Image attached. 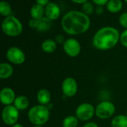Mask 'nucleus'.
Instances as JSON below:
<instances>
[{
	"label": "nucleus",
	"instance_id": "nucleus-25",
	"mask_svg": "<svg viewBox=\"0 0 127 127\" xmlns=\"http://www.w3.org/2000/svg\"><path fill=\"white\" fill-rule=\"evenodd\" d=\"M120 41L121 43V44L127 48V29H126L125 31H124L122 32V34H121L120 37Z\"/></svg>",
	"mask_w": 127,
	"mask_h": 127
},
{
	"label": "nucleus",
	"instance_id": "nucleus-16",
	"mask_svg": "<svg viewBox=\"0 0 127 127\" xmlns=\"http://www.w3.org/2000/svg\"><path fill=\"white\" fill-rule=\"evenodd\" d=\"M30 13H31L32 19H40L41 18L43 17V15L45 14V8L43 6L40 4H35L32 6Z\"/></svg>",
	"mask_w": 127,
	"mask_h": 127
},
{
	"label": "nucleus",
	"instance_id": "nucleus-5",
	"mask_svg": "<svg viewBox=\"0 0 127 127\" xmlns=\"http://www.w3.org/2000/svg\"><path fill=\"white\" fill-rule=\"evenodd\" d=\"M115 112V106L110 101H103L100 103L95 108L96 116L102 120L110 118Z\"/></svg>",
	"mask_w": 127,
	"mask_h": 127
},
{
	"label": "nucleus",
	"instance_id": "nucleus-3",
	"mask_svg": "<svg viewBox=\"0 0 127 127\" xmlns=\"http://www.w3.org/2000/svg\"><path fill=\"white\" fill-rule=\"evenodd\" d=\"M29 121L34 126H43L50 118V110L45 106L36 105L31 107L28 113Z\"/></svg>",
	"mask_w": 127,
	"mask_h": 127
},
{
	"label": "nucleus",
	"instance_id": "nucleus-18",
	"mask_svg": "<svg viewBox=\"0 0 127 127\" xmlns=\"http://www.w3.org/2000/svg\"><path fill=\"white\" fill-rule=\"evenodd\" d=\"M112 127H127V116L124 115H117L112 120Z\"/></svg>",
	"mask_w": 127,
	"mask_h": 127
},
{
	"label": "nucleus",
	"instance_id": "nucleus-19",
	"mask_svg": "<svg viewBox=\"0 0 127 127\" xmlns=\"http://www.w3.org/2000/svg\"><path fill=\"white\" fill-rule=\"evenodd\" d=\"M106 7L111 13H118L122 9L123 4L121 0H109L107 3Z\"/></svg>",
	"mask_w": 127,
	"mask_h": 127
},
{
	"label": "nucleus",
	"instance_id": "nucleus-29",
	"mask_svg": "<svg viewBox=\"0 0 127 127\" xmlns=\"http://www.w3.org/2000/svg\"><path fill=\"white\" fill-rule=\"evenodd\" d=\"M36 4H40L42 6H46L49 3V0H36Z\"/></svg>",
	"mask_w": 127,
	"mask_h": 127
},
{
	"label": "nucleus",
	"instance_id": "nucleus-30",
	"mask_svg": "<svg viewBox=\"0 0 127 127\" xmlns=\"http://www.w3.org/2000/svg\"><path fill=\"white\" fill-rule=\"evenodd\" d=\"M83 127H98V125L95 122H89L86 124Z\"/></svg>",
	"mask_w": 127,
	"mask_h": 127
},
{
	"label": "nucleus",
	"instance_id": "nucleus-28",
	"mask_svg": "<svg viewBox=\"0 0 127 127\" xmlns=\"http://www.w3.org/2000/svg\"><path fill=\"white\" fill-rule=\"evenodd\" d=\"M92 1L98 6H103L107 4L109 0H92Z\"/></svg>",
	"mask_w": 127,
	"mask_h": 127
},
{
	"label": "nucleus",
	"instance_id": "nucleus-34",
	"mask_svg": "<svg viewBox=\"0 0 127 127\" xmlns=\"http://www.w3.org/2000/svg\"><path fill=\"white\" fill-rule=\"evenodd\" d=\"M43 127L42 126H34V127Z\"/></svg>",
	"mask_w": 127,
	"mask_h": 127
},
{
	"label": "nucleus",
	"instance_id": "nucleus-14",
	"mask_svg": "<svg viewBox=\"0 0 127 127\" xmlns=\"http://www.w3.org/2000/svg\"><path fill=\"white\" fill-rule=\"evenodd\" d=\"M13 73V67L9 63L0 64V78L1 79H7L10 78Z\"/></svg>",
	"mask_w": 127,
	"mask_h": 127
},
{
	"label": "nucleus",
	"instance_id": "nucleus-10",
	"mask_svg": "<svg viewBox=\"0 0 127 127\" xmlns=\"http://www.w3.org/2000/svg\"><path fill=\"white\" fill-rule=\"evenodd\" d=\"M78 90L77 82L72 77L65 78L62 83V91L63 94L67 97H73L76 95Z\"/></svg>",
	"mask_w": 127,
	"mask_h": 127
},
{
	"label": "nucleus",
	"instance_id": "nucleus-9",
	"mask_svg": "<svg viewBox=\"0 0 127 127\" xmlns=\"http://www.w3.org/2000/svg\"><path fill=\"white\" fill-rule=\"evenodd\" d=\"M63 50L68 56L75 58L78 56L81 52V45L77 40L68 38L65 40L63 44Z\"/></svg>",
	"mask_w": 127,
	"mask_h": 127
},
{
	"label": "nucleus",
	"instance_id": "nucleus-21",
	"mask_svg": "<svg viewBox=\"0 0 127 127\" xmlns=\"http://www.w3.org/2000/svg\"><path fill=\"white\" fill-rule=\"evenodd\" d=\"M78 118L76 115H69L64 118L63 121V127H77L78 125Z\"/></svg>",
	"mask_w": 127,
	"mask_h": 127
},
{
	"label": "nucleus",
	"instance_id": "nucleus-20",
	"mask_svg": "<svg viewBox=\"0 0 127 127\" xmlns=\"http://www.w3.org/2000/svg\"><path fill=\"white\" fill-rule=\"evenodd\" d=\"M51 27V20L48 18L42 17L40 19H38V25L36 30L39 31H46L50 29Z\"/></svg>",
	"mask_w": 127,
	"mask_h": 127
},
{
	"label": "nucleus",
	"instance_id": "nucleus-33",
	"mask_svg": "<svg viewBox=\"0 0 127 127\" xmlns=\"http://www.w3.org/2000/svg\"><path fill=\"white\" fill-rule=\"evenodd\" d=\"M11 127H24L22 124H18V123H16V124H14V125H13Z\"/></svg>",
	"mask_w": 127,
	"mask_h": 127
},
{
	"label": "nucleus",
	"instance_id": "nucleus-31",
	"mask_svg": "<svg viewBox=\"0 0 127 127\" xmlns=\"http://www.w3.org/2000/svg\"><path fill=\"white\" fill-rule=\"evenodd\" d=\"M95 11H96L97 14L100 15L101 13H103V9L102 6H98V7H97V10H96Z\"/></svg>",
	"mask_w": 127,
	"mask_h": 127
},
{
	"label": "nucleus",
	"instance_id": "nucleus-32",
	"mask_svg": "<svg viewBox=\"0 0 127 127\" xmlns=\"http://www.w3.org/2000/svg\"><path fill=\"white\" fill-rule=\"evenodd\" d=\"M71 1H72L73 2L77 3V4H84V3L87 2L88 0H71Z\"/></svg>",
	"mask_w": 127,
	"mask_h": 127
},
{
	"label": "nucleus",
	"instance_id": "nucleus-36",
	"mask_svg": "<svg viewBox=\"0 0 127 127\" xmlns=\"http://www.w3.org/2000/svg\"></svg>",
	"mask_w": 127,
	"mask_h": 127
},
{
	"label": "nucleus",
	"instance_id": "nucleus-7",
	"mask_svg": "<svg viewBox=\"0 0 127 127\" xmlns=\"http://www.w3.org/2000/svg\"><path fill=\"white\" fill-rule=\"evenodd\" d=\"M95 115V107L88 103H83L77 106L75 111V115L79 121H87L93 118Z\"/></svg>",
	"mask_w": 127,
	"mask_h": 127
},
{
	"label": "nucleus",
	"instance_id": "nucleus-17",
	"mask_svg": "<svg viewBox=\"0 0 127 127\" xmlns=\"http://www.w3.org/2000/svg\"><path fill=\"white\" fill-rule=\"evenodd\" d=\"M57 49V42L52 39H47L42 43V49L46 53H52Z\"/></svg>",
	"mask_w": 127,
	"mask_h": 127
},
{
	"label": "nucleus",
	"instance_id": "nucleus-4",
	"mask_svg": "<svg viewBox=\"0 0 127 127\" xmlns=\"http://www.w3.org/2000/svg\"><path fill=\"white\" fill-rule=\"evenodd\" d=\"M1 28L3 32L10 37L19 36L22 32V25L21 22L13 16H9L5 17L2 21Z\"/></svg>",
	"mask_w": 127,
	"mask_h": 127
},
{
	"label": "nucleus",
	"instance_id": "nucleus-22",
	"mask_svg": "<svg viewBox=\"0 0 127 127\" xmlns=\"http://www.w3.org/2000/svg\"><path fill=\"white\" fill-rule=\"evenodd\" d=\"M12 12V9L10 5L4 1H1L0 2V13L4 16H10Z\"/></svg>",
	"mask_w": 127,
	"mask_h": 127
},
{
	"label": "nucleus",
	"instance_id": "nucleus-24",
	"mask_svg": "<svg viewBox=\"0 0 127 127\" xmlns=\"http://www.w3.org/2000/svg\"><path fill=\"white\" fill-rule=\"evenodd\" d=\"M119 22L122 27L127 29V12L122 13L119 17Z\"/></svg>",
	"mask_w": 127,
	"mask_h": 127
},
{
	"label": "nucleus",
	"instance_id": "nucleus-12",
	"mask_svg": "<svg viewBox=\"0 0 127 127\" xmlns=\"http://www.w3.org/2000/svg\"><path fill=\"white\" fill-rule=\"evenodd\" d=\"M45 14L47 18L49 19L55 20L58 19L60 15V7L54 2H49L45 8Z\"/></svg>",
	"mask_w": 127,
	"mask_h": 127
},
{
	"label": "nucleus",
	"instance_id": "nucleus-23",
	"mask_svg": "<svg viewBox=\"0 0 127 127\" xmlns=\"http://www.w3.org/2000/svg\"><path fill=\"white\" fill-rule=\"evenodd\" d=\"M82 8H83V13H84L87 16L91 15L94 12V6H93V4L92 3H90V2H88V1L83 4Z\"/></svg>",
	"mask_w": 127,
	"mask_h": 127
},
{
	"label": "nucleus",
	"instance_id": "nucleus-8",
	"mask_svg": "<svg viewBox=\"0 0 127 127\" xmlns=\"http://www.w3.org/2000/svg\"><path fill=\"white\" fill-rule=\"evenodd\" d=\"M6 57L10 63L16 65L22 64L25 61V52L16 46L10 47L6 52Z\"/></svg>",
	"mask_w": 127,
	"mask_h": 127
},
{
	"label": "nucleus",
	"instance_id": "nucleus-11",
	"mask_svg": "<svg viewBox=\"0 0 127 127\" xmlns=\"http://www.w3.org/2000/svg\"><path fill=\"white\" fill-rule=\"evenodd\" d=\"M16 98L15 92L12 88L6 87L1 89L0 92V100L4 106H7L13 105Z\"/></svg>",
	"mask_w": 127,
	"mask_h": 127
},
{
	"label": "nucleus",
	"instance_id": "nucleus-15",
	"mask_svg": "<svg viewBox=\"0 0 127 127\" xmlns=\"http://www.w3.org/2000/svg\"><path fill=\"white\" fill-rule=\"evenodd\" d=\"M29 105H30V101H29L28 98L23 95L16 97V98L13 103V106L19 111H23V110L27 109L29 107Z\"/></svg>",
	"mask_w": 127,
	"mask_h": 127
},
{
	"label": "nucleus",
	"instance_id": "nucleus-13",
	"mask_svg": "<svg viewBox=\"0 0 127 127\" xmlns=\"http://www.w3.org/2000/svg\"><path fill=\"white\" fill-rule=\"evenodd\" d=\"M36 99L39 105L42 106H48L51 100V95L50 91L48 89L42 88L40 89L36 94Z\"/></svg>",
	"mask_w": 127,
	"mask_h": 127
},
{
	"label": "nucleus",
	"instance_id": "nucleus-27",
	"mask_svg": "<svg viewBox=\"0 0 127 127\" xmlns=\"http://www.w3.org/2000/svg\"><path fill=\"white\" fill-rule=\"evenodd\" d=\"M55 41H56L57 43H63V44H64L65 40L63 35H62V34H58V35L56 36Z\"/></svg>",
	"mask_w": 127,
	"mask_h": 127
},
{
	"label": "nucleus",
	"instance_id": "nucleus-26",
	"mask_svg": "<svg viewBox=\"0 0 127 127\" xmlns=\"http://www.w3.org/2000/svg\"><path fill=\"white\" fill-rule=\"evenodd\" d=\"M28 25L31 28H37V25H38V19H31L29 22H28Z\"/></svg>",
	"mask_w": 127,
	"mask_h": 127
},
{
	"label": "nucleus",
	"instance_id": "nucleus-1",
	"mask_svg": "<svg viewBox=\"0 0 127 127\" xmlns=\"http://www.w3.org/2000/svg\"><path fill=\"white\" fill-rule=\"evenodd\" d=\"M90 24L89 16L77 10L68 12L61 22L63 31L69 35H77L86 32L89 28Z\"/></svg>",
	"mask_w": 127,
	"mask_h": 127
},
{
	"label": "nucleus",
	"instance_id": "nucleus-35",
	"mask_svg": "<svg viewBox=\"0 0 127 127\" xmlns=\"http://www.w3.org/2000/svg\"><path fill=\"white\" fill-rule=\"evenodd\" d=\"M124 1H126V2L127 3V0H124Z\"/></svg>",
	"mask_w": 127,
	"mask_h": 127
},
{
	"label": "nucleus",
	"instance_id": "nucleus-6",
	"mask_svg": "<svg viewBox=\"0 0 127 127\" xmlns=\"http://www.w3.org/2000/svg\"><path fill=\"white\" fill-rule=\"evenodd\" d=\"M1 118L3 122L7 126H13L16 124L19 118V111L13 106H5L1 112Z\"/></svg>",
	"mask_w": 127,
	"mask_h": 127
},
{
	"label": "nucleus",
	"instance_id": "nucleus-2",
	"mask_svg": "<svg viewBox=\"0 0 127 127\" xmlns=\"http://www.w3.org/2000/svg\"><path fill=\"white\" fill-rule=\"evenodd\" d=\"M118 29L107 26L99 29L93 37V46L99 50H109L115 47L120 40Z\"/></svg>",
	"mask_w": 127,
	"mask_h": 127
}]
</instances>
